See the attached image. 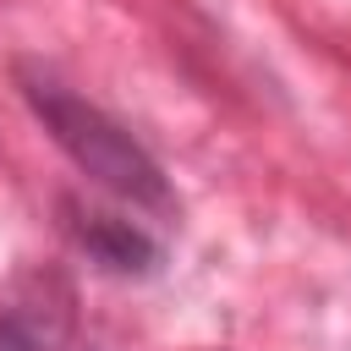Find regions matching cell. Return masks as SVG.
I'll list each match as a JSON object with an SVG mask.
<instances>
[{
	"label": "cell",
	"instance_id": "1",
	"mask_svg": "<svg viewBox=\"0 0 351 351\" xmlns=\"http://www.w3.org/2000/svg\"><path fill=\"white\" fill-rule=\"evenodd\" d=\"M16 88H22L27 110L38 115V126L55 137V148L93 186H104L110 197H121L132 208H148V214H170L176 208L170 176L159 170V159L115 115H104L93 99H82L77 88H66L55 71H44L33 60H16Z\"/></svg>",
	"mask_w": 351,
	"mask_h": 351
},
{
	"label": "cell",
	"instance_id": "2",
	"mask_svg": "<svg viewBox=\"0 0 351 351\" xmlns=\"http://www.w3.org/2000/svg\"><path fill=\"white\" fill-rule=\"evenodd\" d=\"M60 214H66V236L77 241V252H88V263H99L104 274H154L165 247L126 214H110V208H93V203H77V197H60Z\"/></svg>",
	"mask_w": 351,
	"mask_h": 351
},
{
	"label": "cell",
	"instance_id": "3",
	"mask_svg": "<svg viewBox=\"0 0 351 351\" xmlns=\"http://www.w3.org/2000/svg\"><path fill=\"white\" fill-rule=\"evenodd\" d=\"M0 351H49V346H44V335H38L27 318L0 313Z\"/></svg>",
	"mask_w": 351,
	"mask_h": 351
}]
</instances>
